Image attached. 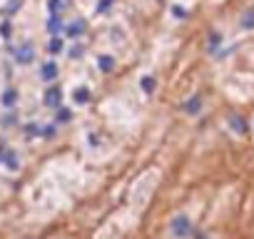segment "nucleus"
Here are the masks:
<instances>
[{
    "label": "nucleus",
    "mask_w": 254,
    "mask_h": 239,
    "mask_svg": "<svg viewBox=\"0 0 254 239\" xmlns=\"http://www.w3.org/2000/svg\"><path fill=\"white\" fill-rule=\"evenodd\" d=\"M15 60H18V62H23V65L33 62V60H35V50H33V45H30V43H25L23 48H18V50H15Z\"/></svg>",
    "instance_id": "nucleus-1"
},
{
    "label": "nucleus",
    "mask_w": 254,
    "mask_h": 239,
    "mask_svg": "<svg viewBox=\"0 0 254 239\" xmlns=\"http://www.w3.org/2000/svg\"><path fill=\"white\" fill-rule=\"evenodd\" d=\"M45 105L58 110V107L63 105V90H60V87H48V92H45Z\"/></svg>",
    "instance_id": "nucleus-2"
},
{
    "label": "nucleus",
    "mask_w": 254,
    "mask_h": 239,
    "mask_svg": "<svg viewBox=\"0 0 254 239\" xmlns=\"http://www.w3.org/2000/svg\"><path fill=\"white\" fill-rule=\"evenodd\" d=\"M190 229H192V224H190V219H187V217H177V219L172 222V232H175L177 237H187V234H190Z\"/></svg>",
    "instance_id": "nucleus-3"
},
{
    "label": "nucleus",
    "mask_w": 254,
    "mask_h": 239,
    "mask_svg": "<svg viewBox=\"0 0 254 239\" xmlns=\"http://www.w3.org/2000/svg\"><path fill=\"white\" fill-rule=\"evenodd\" d=\"M40 77L45 80V82H53L55 77H58V65L50 60V62H45L43 67H40Z\"/></svg>",
    "instance_id": "nucleus-4"
},
{
    "label": "nucleus",
    "mask_w": 254,
    "mask_h": 239,
    "mask_svg": "<svg viewBox=\"0 0 254 239\" xmlns=\"http://www.w3.org/2000/svg\"><path fill=\"white\" fill-rule=\"evenodd\" d=\"M202 105H204V102H202V95H192V97H190V100H187L182 107H185V112H190V115H197V112L202 110Z\"/></svg>",
    "instance_id": "nucleus-5"
},
{
    "label": "nucleus",
    "mask_w": 254,
    "mask_h": 239,
    "mask_svg": "<svg viewBox=\"0 0 254 239\" xmlns=\"http://www.w3.org/2000/svg\"><path fill=\"white\" fill-rule=\"evenodd\" d=\"M229 127H232L234 132L244 135V132H247V122H244V117H242V115H232V117H229Z\"/></svg>",
    "instance_id": "nucleus-6"
},
{
    "label": "nucleus",
    "mask_w": 254,
    "mask_h": 239,
    "mask_svg": "<svg viewBox=\"0 0 254 239\" xmlns=\"http://www.w3.org/2000/svg\"><path fill=\"white\" fill-rule=\"evenodd\" d=\"M72 100H75L77 105H87V102H90V90H87V87H77V90L72 92Z\"/></svg>",
    "instance_id": "nucleus-7"
},
{
    "label": "nucleus",
    "mask_w": 254,
    "mask_h": 239,
    "mask_svg": "<svg viewBox=\"0 0 254 239\" xmlns=\"http://www.w3.org/2000/svg\"><path fill=\"white\" fill-rule=\"evenodd\" d=\"M63 48H65V40H63L60 35H53V40L48 43V50H50L53 55H58V53H63Z\"/></svg>",
    "instance_id": "nucleus-8"
},
{
    "label": "nucleus",
    "mask_w": 254,
    "mask_h": 239,
    "mask_svg": "<svg viewBox=\"0 0 254 239\" xmlns=\"http://www.w3.org/2000/svg\"><path fill=\"white\" fill-rule=\"evenodd\" d=\"M48 30H50L53 35H58V33L63 30V18H60L58 13H53V18H50V23H48Z\"/></svg>",
    "instance_id": "nucleus-9"
},
{
    "label": "nucleus",
    "mask_w": 254,
    "mask_h": 239,
    "mask_svg": "<svg viewBox=\"0 0 254 239\" xmlns=\"http://www.w3.org/2000/svg\"><path fill=\"white\" fill-rule=\"evenodd\" d=\"M85 30H87V25H85L82 20H75V23L67 28V35H70V38H77V35H82Z\"/></svg>",
    "instance_id": "nucleus-10"
},
{
    "label": "nucleus",
    "mask_w": 254,
    "mask_h": 239,
    "mask_svg": "<svg viewBox=\"0 0 254 239\" xmlns=\"http://www.w3.org/2000/svg\"><path fill=\"white\" fill-rule=\"evenodd\" d=\"M97 67H100L102 72H112V67H115V60H112L110 55H102V58H97Z\"/></svg>",
    "instance_id": "nucleus-11"
},
{
    "label": "nucleus",
    "mask_w": 254,
    "mask_h": 239,
    "mask_svg": "<svg viewBox=\"0 0 254 239\" xmlns=\"http://www.w3.org/2000/svg\"><path fill=\"white\" fill-rule=\"evenodd\" d=\"M140 85H142V90H145L147 95H152V92H155V87H157V80H155L152 75H147V77H142V80H140Z\"/></svg>",
    "instance_id": "nucleus-12"
},
{
    "label": "nucleus",
    "mask_w": 254,
    "mask_h": 239,
    "mask_svg": "<svg viewBox=\"0 0 254 239\" xmlns=\"http://www.w3.org/2000/svg\"><path fill=\"white\" fill-rule=\"evenodd\" d=\"M15 100H18V92H15L13 87H8V90L3 92V105H5V107H13Z\"/></svg>",
    "instance_id": "nucleus-13"
},
{
    "label": "nucleus",
    "mask_w": 254,
    "mask_h": 239,
    "mask_svg": "<svg viewBox=\"0 0 254 239\" xmlns=\"http://www.w3.org/2000/svg\"><path fill=\"white\" fill-rule=\"evenodd\" d=\"M242 28H244V30H252V28H254V8L244 13V18H242Z\"/></svg>",
    "instance_id": "nucleus-14"
},
{
    "label": "nucleus",
    "mask_w": 254,
    "mask_h": 239,
    "mask_svg": "<svg viewBox=\"0 0 254 239\" xmlns=\"http://www.w3.org/2000/svg\"><path fill=\"white\" fill-rule=\"evenodd\" d=\"M217 45H222V35H219V33H212V35H209V45H207V48H209V53H214V50H217Z\"/></svg>",
    "instance_id": "nucleus-15"
},
{
    "label": "nucleus",
    "mask_w": 254,
    "mask_h": 239,
    "mask_svg": "<svg viewBox=\"0 0 254 239\" xmlns=\"http://www.w3.org/2000/svg\"><path fill=\"white\" fill-rule=\"evenodd\" d=\"M58 122H70V110L67 107H58Z\"/></svg>",
    "instance_id": "nucleus-16"
},
{
    "label": "nucleus",
    "mask_w": 254,
    "mask_h": 239,
    "mask_svg": "<svg viewBox=\"0 0 254 239\" xmlns=\"http://www.w3.org/2000/svg\"><path fill=\"white\" fill-rule=\"evenodd\" d=\"M48 8H50V13H58V10H63V0H50V3H48Z\"/></svg>",
    "instance_id": "nucleus-17"
},
{
    "label": "nucleus",
    "mask_w": 254,
    "mask_h": 239,
    "mask_svg": "<svg viewBox=\"0 0 254 239\" xmlns=\"http://www.w3.org/2000/svg\"><path fill=\"white\" fill-rule=\"evenodd\" d=\"M172 13H175V18H187V10H185V8H180V5H175V8H172Z\"/></svg>",
    "instance_id": "nucleus-18"
},
{
    "label": "nucleus",
    "mask_w": 254,
    "mask_h": 239,
    "mask_svg": "<svg viewBox=\"0 0 254 239\" xmlns=\"http://www.w3.org/2000/svg\"><path fill=\"white\" fill-rule=\"evenodd\" d=\"M110 5H112V0H102V3H97V13H105Z\"/></svg>",
    "instance_id": "nucleus-19"
}]
</instances>
